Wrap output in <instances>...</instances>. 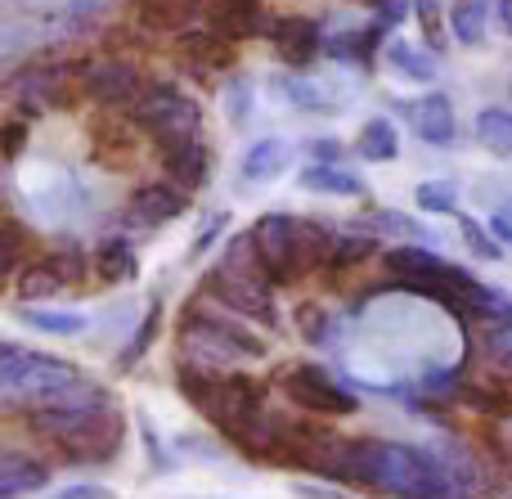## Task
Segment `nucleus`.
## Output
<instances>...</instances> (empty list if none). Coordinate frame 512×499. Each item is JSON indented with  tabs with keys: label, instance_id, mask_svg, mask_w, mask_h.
<instances>
[{
	"label": "nucleus",
	"instance_id": "20",
	"mask_svg": "<svg viewBox=\"0 0 512 499\" xmlns=\"http://www.w3.org/2000/svg\"><path fill=\"white\" fill-rule=\"evenodd\" d=\"M86 257H90V275L108 288L131 284V279L140 275V239H131V234H122V230L95 239V248H90Z\"/></svg>",
	"mask_w": 512,
	"mask_h": 499
},
{
	"label": "nucleus",
	"instance_id": "17",
	"mask_svg": "<svg viewBox=\"0 0 512 499\" xmlns=\"http://www.w3.org/2000/svg\"><path fill=\"white\" fill-rule=\"evenodd\" d=\"M176 59L185 63V72H194V77H221V72H234V63H239V54H234L230 41H221L216 32H207L203 23L198 27H185V32L176 36Z\"/></svg>",
	"mask_w": 512,
	"mask_h": 499
},
{
	"label": "nucleus",
	"instance_id": "4",
	"mask_svg": "<svg viewBox=\"0 0 512 499\" xmlns=\"http://www.w3.org/2000/svg\"><path fill=\"white\" fill-rule=\"evenodd\" d=\"M176 392L185 396L189 410L203 414L230 446H239L256 423H261V414L270 410V387H265V378L248 374V369L203 374V369L176 365Z\"/></svg>",
	"mask_w": 512,
	"mask_h": 499
},
{
	"label": "nucleus",
	"instance_id": "16",
	"mask_svg": "<svg viewBox=\"0 0 512 499\" xmlns=\"http://www.w3.org/2000/svg\"><path fill=\"white\" fill-rule=\"evenodd\" d=\"M203 27L216 32L221 41L243 45V41H261L270 27V9L261 0H203Z\"/></svg>",
	"mask_w": 512,
	"mask_h": 499
},
{
	"label": "nucleus",
	"instance_id": "43",
	"mask_svg": "<svg viewBox=\"0 0 512 499\" xmlns=\"http://www.w3.org/2000/svg\"><path fill=\"white\" fill-rule=\"evenodd\" d=\"M27 266V248L18 239V230H0V284L18 279V270Z\"/></svg>",
	"mask_w": 512,
	"mask_h": 499
},
{
	"label": "nucleus",
	"instance_id": "21",
	"mask_svg": "<svg viewBox=\"0 0 512 499\" xmlns=\"http://www.w3.org/2000/svg\"><path fill=\"white\" fill-rule=\"evenodd\" d=\"M382 68L391 72L405 86H432L436 81V54L423 41H409V36H387L382 45Z\"/></svg>",
	"mask_w": 512,
	"mask_h": 499
},
{
	"label": "nucleus",
	"instance_id": "37",
	"mask_svg": "<svg viewBox=\"0 0 512 499\" xmlns=\"http://www.w3.org/2000/svg\"><path fill=\"white\" fill-rule=\"evenodd\" d=\"M454 221H459L463 248H468L477 261H499V257H504V248H499V239L486 230V221H477V216H468V212H459Z\"/></svg>",
	"mask_w": 512,
	"mask_h": 499
},
{
	"label": "nucleus",
	"instance_id": "3",
	"mask_svg": "<svg viewBox=\"0 0 512 499\" xmlns=\"http://www.w3.org/2000/svg\"><path fill=\"white\" fill-rule=\"evenodd\" d=\"M270 356V342L261 329L225 315L203 293H194L180 311L176 324V365L203 369V374H234V369H252Z\"/></svg>",
	"mask_w": 512,
	"mask_h": 499
},
{
	"label": "nucleus",
	"instance_id": "45",
	"mask_svg": "<svg viewBox=\"0 0 512 499\" xmlns=\"http://www.w3.org/2000/svg\"><path fill=\"white\" fill-rule=\"evenodd\" d=\"M176 450H185V459H198V464H221V446L216 441H207V437H194V432H180L176 441H171Z\"/></svg>",
	"mask_w": 512,
	"mask_h": 499
},
{
	"label": "nucleus",
	"instance_id": "22",
	"mask_svg": "<svg viewBox=\"0 0 512 499\" xmlns=\"http://www.w3.org/2000/svg\"><path fill=\"white\" fill-rule=\"evenodd\" d=\"M270 86H274V95H279L283 104H288L292 113H301V117H337L342 113V104H337L319 81H310L306 72H279Z\"/></svg>",
	"mask_w": 512,
	"mask_h": 499
},
{
	"label": "nucleus",
	"instance_id": "1",
	"mask_svg": "<svg viewBox=\"0 0 512 499\" xmlns=\"http://www.w3.org/2000/svg\"><path fill=\"white\" fill-rule=\"evenodd\" d=\"M23 221L41 234H81L104 212V180L50 153H23L14 167Z\"/></svg>",
	"mask_w": 512,
	"mask_h": 499
},
{
	"label": "nucleus",
	"instance_id": "8",
	"mask_svg": "<svg viewBox=\"0 0 512 499\" xmlns=\"http://www.w3.org/2000/svg\"><path fill=\"white\" fill-rule=\"evenodd\" d=\"M126 117H131V126L140 135H149L153 149L203 135V104L185 86H171V81H149V90L135 99V108Z\"/></svg>",
	"mask_w": 512,
	"mask_h": 499
},
{
	"label": "nucleus",
	"instance_id": "44",
	"mask_svg": "<svg viewBox=\"0 0 512 499\" xmlns=\"http://www.w3.org/2000/svg\"><path fill=\"white\" fill-rule=\"evenodd\" d=\"M45 499H117V491H113V486H104V482H90V477H81V482L50 486Z\"/></svg>",
	"mask_w": 512,
	"mask_h": 499
},
{
	"label": "nucleus",
	"instance_id": "23",
	"mask_svg": "<svg viewBox=\"0 0 512 499\" xmlns=\"http://www.w3.org/2000/svg\"><path fill=\"white\" fill-rule=\"evenodd\" d=\"M346 230H360V234H373V239H400V243H423V248H432L436 234L427 230L418 216L409 212H396V207H373V212L355 216Z\"/></svg>",
	"mask_w": 512,
	"mask_h": 499
},
{
	"label": "nucleus",
	"instance_id": "39",
	"mask_svg": "<svg viewBox=\"0 0 512 499\" xmlns=\"http://www.w3.org/2000/svg\"><path fill=\"white\" fill-rule=\"evenodd\" d=\"M140 437H144V455H149V468H153V473H176V468H180V455L167 446V441H162V432L153 428V419H149L144 410H140Z\"/></svg>",
	"mask_w": 512,
	"mask_h": 499
},
{
	"label": "nucleus",
	"instance_id": "24",
	"mask_svg": "<svg viewBox=\"0 0 512 499\" xmlns=\"http://www.w3.org/2000/svg\"><path fill=\"white\" fill-rule=\"evenodd\" d=\"M387 45V27L369 23V27H351V32L324 36V59L333 63H351V68H373V59Z\"/></svg>",
	"mask_w": 512,
	"mask_h": 499
},
{
	"label": "nucleus",
	"instance_id": "15",
	"mask_svg": "<svg viewBox=\"0 0 512 499\" xmlns=\"http://www.w3.org/2000/svg\"><path fill=\"white\" fill-rule=\"evenodd\" d=\"M158 162H162V180L180 185L185 194L207 189V180L216 176V149L207 144V135H189V140L158 144Z\"/></svg>",
	"mask_w": 512,
	"mask_h": 499
},
{
	"label": "nucleus",
	"instance_id": "33",
	"mask_svg": "<svg viewBox=\"0 0 512 499\" xmlns=\"http://www.w3.org/2000/svg\"><path fill=\"white\" fill-rule=\"evenodd\" d=\"M472 131H477V144L486 153L512 162V108H481Z\"/></svg>",
	"mask_w": 512,
	"mask_h": 499
},
{
	"label": "nucleus",
	"instance_id": "18",
	"mask_svg": "<svg viewBox=\"0 0 512 499\" xmlns=\"http://www.w3.org/2000/svg\"><path fill=\"white\" fill-rule=\"evenodd\" d=\"M292 158H297V149H292L283 135H261V140H252L248 149H243L234 176H239V185H248V189H265V185L288 176Z\"/></svg>",
	"mask_w": 512,
	"mask_h": 499
},
{
	"label": "nucleus",
	"instance_id": "49",
	"mask_svg": "<svg viewBox=\"0 0 512 499\" xmlns=\"http://www.w3.org/2000/svg\"><path fill=\"white\" fill-rule=\"evenodd\" d=\"M490 14H495V27L504 36H512V0H495V5H490Z\"/></svg>",
	"mask_w": 512,
	"mask_h": 499
},
{
	"label": "nucleus",
	"instance_id": "40",
	"mask_svg": "<svg viewBox=\"0 0 512 499\" xmlns=\"http://www.w3.org/2000/svg\"><path fill=\"white\" fill-rule=\"evenodd\" d=\"M230 225H234V216H230V212H212V216H207V221L198 225L194 243H189V261H203L212 248H221L225 234H230Z\"/></svg>",
	"mask_w": 512,
	"mask_h": 499
},
{
	"label": "nucleus",
	"instance_id": "9",
	"mask_svg": "<svg viewBox=\"0 0 512 499\" xmlns=\"http://www.w3.org/2000/svg\"><path fill=\"white\" fill-rule=\"evenodd\" d=\"M198 293L212 306H221L225 315L252 324V329H274L279 324V302H274V284L265 275H234V270L216 266L203 275Z\"/></svg>",
	"mask_w": 512,
	"mask_h": 499
},
{
	"label": "nucleus",
	"instance_id": "38",
	"mask_svg": "<svg viewBox=\"0 0 512 499\" xmlns=\"http://www.w3.org/2000/svg\"><path fill=\"white\" fill-rule=\"evenodd\" d=\"M414 14H418V27H423V45L432 54H445L450 50V27H445V14L436 0H414Z\"/></svg>",
	"mask_w": 512,
	"mask_h": 499
},
{
	"label": "nucleus",
	"instance_id": "51",
	"mask_svg": "<svg viewBox=\"0 0 512 499\" xmlns=\"http://www.w3.org/2000/svg\"><path fill=\"white\" fill-rule=\"evenodd\" d=\"M504 499H512V491H508V495H504Z\"/></svg>",
	"mask_w": 512,
	"mask_h": 499
},
{
	"label": "nucleus",
	"instance_id": "25",
	"mask_svg": "<svg viewBox=\"0 0 512 499\" xmlns=\"http://www.w3.org/2000/svg\"><path fill=\"white\" fill-rule=\"evenodd\" d=\"M50 486V464L18 450H0V499H23Z\"/></svg>",
	"mask_w": 512,
	"mask_h": 499
},
{
	"label": "nucleus",
	"instance_id": "28",
	"mask_svg": "<svg viewBox=\"0 0 512 499\" xmlns=\"http://www.w3.org/2000/svg\"><path fill=\"white\" fill-rule=\"evenodd\" d=\"M131 14L140 18L149 32H185L194 18L203 14V0H131Z\"/></svg>",
	"mask_w": 512,
	"mask_h": 499
},
{
	"label": "nucleus",
	"instance_id": "41",
	"mask_svg": "<svg viewBox=\"0 0 512 499\" xmlns=\"http://www.w3.org/2000/svg\"><path fill=\"white\" fill-rule=\"evenodd\" d=\"M481 351H486V360L499 369V374L512 378V324H499V329L481 333Z\"/></svg>",
	"mask_w": 512,
	"mask_h": 499
},
{
	"label": "nucleus",
	"instance_id": "30",
	"mask_svg": "<svg viewBox=\"0 0 512 499\" xmlns=\"http://www.w3.org/2000/svg\"><path fill=\"white\" fill-rule=\"evenodd\" d=\"M445 27L459 45H481L490 27V0H450V14H445Z\"/></svg>",
	"mask_w": 512,
	"mask_h": 499
},
{
	"label": "nucleus",
	"instance_id": "36",
	"mask_svg": "<svg viewBox=\"0 0 512 499\" xmlns=\"http://www.w3.org/2000/svg\"><path fill=\"white\" fill-rule=\"evenodd\" d=\"M468 315H477L486 329H499V324H512V293L508 288H495V284H481L477 297H472Z\"/></svg>",
	"mask_w": 512,
	"mask_h": 499
},
{
	"label": "nucleus",
	"instance_id": "29",
	"mask_svg": "<svg viewBox=\"0 0 512 499\" xmlns=\"http://www.w3.org/2000/svg\"><path fill=\"white\" fill-rule=\"evenodd\" d=\"M351 153L360 162H396L400 158V131L391 117H369V122L360 126V135H355Z\"/></svg>",
	"mask_w": 512,
	"mask_h": 499
},
{
	"label": "nucleus",
	"instance_id": "47",
	"mask_svg": "<svg viewBox=\"0 0 512 499\" xmlns=\"http://www.w3.org/2000/svg\"><path fill=\"white\" fill-rule=\"evenodd\" d=\"M288 495H292V499H342V491H337V486H328V482L315 486V482H301V477L288 486Z\"/></svg>",
	"mask_w": 512,
	"mask_h": 499
},
{
	"label": "nucleus",
	"instance_id": "2",
	"mask_svg": "<svg viewBox=\"0 0 512 499\" xmlns=\"http://www.w3.org/2000/svg\"><path fill=\"white\" fill-rule=\"evenodd\" d=\"M27 428H32L36 437H45L50 446H59L63 455L86 459V464H108V459H117L122 437H126V419H122V410H117L113 392L95 387V383H86L81 392L63 396V401L32 405Z\"/></svg>",
	"mask_w": 512,
	"mask_h": 499
},
{
	"label": "nucleus",
	"instance_id": "10",
	"mask_svg": "<svg viewBox=\"0 0 512 499\" xmlns=\"http://www.w3.org/2000/svg\"><path fill=\"white\" fill-rule=\"evenodd\" d=\"M189 207H194V194H185V189L171 185V180H149V185H140L131 198H126L122 234L140 239V234L167 230V225H176Z\"/></svg>",
	"mask_w": 512,
	"mask_h": 499
},
{
	"label": "nucleus",
	"instance_id": "42",
	"mask_svg": "<svg viewBox=\"0 0 512 499\" xmlns=\"http://www.w3.org/2000/svg\"><path fill=\"white\" fill-rule=\"evenodd\" d=\"M301 153H306L310 162H324V167H346V158H351V144L337 140V135H315V140L301 144Z\"/></svg>",
	"mask_w": 512,
	"mask_h": 499
},
{
	"label": "nucleus",
	"instance_id": "11",
	"mask_svg": "<svg viewBox=\"0 0 512 499\" xmlns=\"http://www.w3.org/2000/svg\"><path fill=\"white\" fill-rule=\"evenodd\" d=\"M81 90H86V99H95V104L131 113L135 99L149 90V77H144L131 59H95L90 68H81Z\"/></svg>",
	"mask_w": 512,
	"mask_h": 499
},
{
	"label": "nucleus",
	"instance_id": "27",
	"mask_svg": "<svg viewBox=\"0 0 512 499\" xmlns=\"http://www.w3.org/2000/svg\"><path fill=\"white\" fill-rule=\"evenodd\" d=\"M378 239L373 234H360V230H328L324 239V261H319V270H337V275H346V270L364 266V261L378 257Z\"/></svg>",
	"mask_w": 512,
	"mask_h": 499
},
{
	"label": "nucleus",
	"instance_id": "12",
	"mask_svg": "<svg viewBox=\"0 0 512 499\" xmlns=\"http://www.w3.org/2000/svg\"><path fill=\"white\" fill-rule=\"evenodd\" d=\"M265 41L288 72H306L315 59H324V23L310 14H270Z\"/></svg>",
	"mask_w": 512,
	"mask_h": 499
},
{
	"label": "nucleus",
	"instance_id": "34",
	"mask_svg": "<svg viewBox=\"0 0 512 499\" xmlns=\"http://www.w3.org/2000/svg\"><path fill=\"white\" fill-rule=\"evenodd\" d=\"M414 203H418V212H427V216H459L463 189H459V180H418Z\"/></svg>",
	"mask_w": 512,
	"mask_h": 499
},
{
	"label": "nucleus",
	"instance_id": "32",
	"mask_svg": "<svg viewBox=\"0 0 512 499\" xmlns=\"http://www.w3.org/2000/svg\"><path fill=\"white\" fill-rule=\"evenodd\" d=\"M221 113L230 131H248L252 113H256V81L243 72H230V81L221 86Z\"/></svg>",
	"mask_w": 512,
	"mask_h": 499
},
{
	"label": "nucleus",
	"instance_id": "31",
	"mask_svg": "<svg viewBox=\"0 0 512 499\" xmlns=\"http://www.w3.org/2000/svg\"><path fill=\"white\" fill-rule=\"evenodd\" d=\"M292 320H297L301 342H310V347H337V342H342V320H337V311H328V306H319V302H301Z\"/></svg>",
	"mask_w": 512,
	"mask_h": 499
},
{
	"label": "nucleus",
	"instance_id": "7",
	"mask_svg": "<svg viewBox=\"0 0 512 499\" xmlns=\"http://www.w3.org/2000/svg\"><path fill=\"white\" fill-rule=\"evenodd\" d=\"M279 392L288 396L292 410H301L306 419H351L360 414V392L346 378H337L333 369L315 365V360H297V365L279 369Z\"/></svg>",
	"mask_w": 512,
	"mask_h": 499
},
{
	"label": "nucleus",
	"instance_id": "19",
	"mask_svg": "<svg viewBox=\"0 0 512 499\" xmlns=\"http://www.w3.org/2000/svg\"><path fill=\"white\" fill-rule=\"evenodd\" d=\"M14 320L23 324V329L41 333V338H86L90 329H95V320H90V311H81V306H50V302H23L14 306Z\"/></svg>",
	"mask_w": 512,
	"mask_h": 499
},
{
	"label": "nucleus",
	"instance_id": "26",
	"mask_svg": "<svg viewBox=\"0 0 512 499\" xmlns=\"http://www.w3.org/2000/svg\"><path fill=\"white\" fill-rule=\"evenodd\" d=\"M297 185L306 194H319V198H369V185H364L360 171L351 167H324V162H310L301 167Z\"/></svg>",
	"mask_w": 512,
	"mask_h": 499
},
{
	"label": "nucleus",
	"instance_id": "14",
	"mask_svg": "<svg viewBox=\"0 0 512 499\" xmlns=\"http://www.w3.org/2000/svg\"><path fill=\"white\" fill-rule=\"evenodd\" d=\"M396 113L409 122V131L418 135L423 144H432V149H454L459 144V113H454L450 95L445 90H427V95L418 99H400Z\"/></svg>",
	"mask_w": 512,
	"mask_h": 499
},
{
	"label": "nucleus",
	"instance_id": "50",
	"mask_svg": "<svg viewBox=\"0 0 512 499\" xmlns=\"http://www.w3.org/2000/svg\"><path fill=\"white\" fill-rule=\"evenodd\" d=\"M369 5H382V0H369Z\"/></svg>",
	"mask_w": 512,
	"mask_h": 499
},
{
	"label": "nucleus",
	"instance_id": "6",
	"mask_svg": "<svg viewBox=\"0 0 512 499\" xmlns=\"http://www.w3.org/2000/svg\"><path fill=\"white\" fill-rule=\"evenodd\" d=\"M81 387H86V374L77 365L50 356V351H32L0 338V392L5 396L27 405H50L81 392Z\"/></svg>",
	"mask_w": 512,
	"mask_h": 499
},
{
	"label": "nucleus",
	"instance_id": "5",
	"mask_svg": "<svg viewBox=\"0 0 512 499\" xmlns=\"http://www.w3.org/2000/svg\"><path fill=\"white\" fill-rule=\"evenodd\" d=\"M248 230H252L256 257H261V270L270 284H297V279H306L324 261L328 225L310 221V216L265 212V216H256Z\"/></svg>",
	"mask_w": 512,
	"mask_h": 499
},
{
	"label": "nucleus",
	"instance_id": "46",
	"mask_svg": "<svg viewBox=\"0 0 512 499\" xmlns=\"http://www.w3.org/2000/svg\"><path fill=\"white\" fill-rule=\"evenodd\" d=\"M486 230L495 234L499 239V248H512V207H495V212H490V221H486Z\"/></svg>",
	"mask_w": 512,
	"mask_h": 499
},
{
	"label": "nucleus",
	"instance_id": "35",
	"mask_svg": "<svg viewBox=\"0 0 512 499\" xmlns=\"http://www.w3.org/2000/svg\"><path fill=\"white\" fill-rule=\"evenodd\" d=\"M158 333H162V306L153 302L149 311H144V320L135 324V333H131V338H126V347L117 351V360H113V365L122 369V374H126V369H135V365H140V360L153 351V342H158Z\"/></svg>",
	"mask_w": 512,
	"mask_h": 499
},
{
	"label": "nucleus",
	"instance_id": "13",
	"mask_svg": "<svg viewBox=\"0 0 512 499\" xmlns=\"http://www.w3.org/2000/svg\"><path fill=\"white\" fill-rule=\"evenodd\" d=\"M86 275H90L86 248H72V252H54V257H45V261H27L14 284H18V293L32 297V302H50V297L77 288Z\"/></svg>",
	"mask_w": 512,
	"mask_h": 499
},
{
	"label": "nucleus",
	"instance_id": "48",
	"mask_svg": "<svg viewBox=\"0 0 512 499\" xmlns=\"http://www.w3.org/2000/svg\"><path fill=\"white\" fill-rule=\"evenodd\" d=\"M495 455L512 468V414L508 419H499V428H495Z\"/></svg>",
	"mask_w": 512,
	"mask_h": 499
}]
</instances>
